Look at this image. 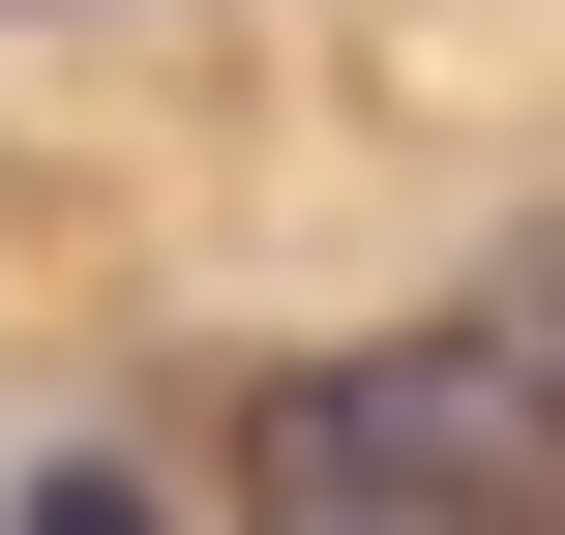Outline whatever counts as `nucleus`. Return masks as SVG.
Wrapping results in <instances>:
<instances>
[{"instance_id": "f257e3e1", "label": "nucleus", "mask_w": 565, "mask_h": 535, "mask_svg": "<svg viewBox=\"0 0 565 535\" xmlns=\"http://www.w3.org/2000/svg\"><path fill=\"white\" fill-rule=\"evenodd\" d=\"M238 506L268 535H565V268H477L358 357H268Z\"/></svg>"}, {"instance_id": "f03ea898", "label": "nucleus", "mask_w": 565, "mask_h": 535, "mask_svg": "<svg viewBox=\"0 0 565 535\" xmlns=\"http://www.w3.org/2000/svg\"><path fill=\"white\" fill-rule=\"evenodd\" d=\"M0 535H179V506H149V477H89V447H60V477H30V506H0Z\"/></svg>"}, {"instance_id": "7ed1b4c3", "label": "nucleus", "mask_w": 565, "mask_h": 535, "mask_svg": "<svg viewBox=\"0 0 565 535\" xmlns=\"http://www.w3.org/2000/svg\"><path fill=\"white\" fill-rule=\"evenodd\" d=\"M0 30H89V0H0Z\"/></svg>"}]
</instances>
